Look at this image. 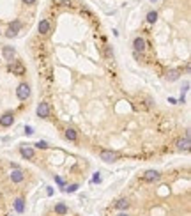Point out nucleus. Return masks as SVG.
<instances>
[{
  "mask_svg": "<svg viewBox=\"0 0 191 216\" xmlns=\"http://www.w3.org/2000/svg\"><path fill=\"white\" fill-rule=\"evenodd\" d=\"M133 48H135V52H143L145 50V39L143 37H136L135 43H133Z\"/></svg>",
  "mask_w": 191,
  "mask_h": 216,
  "instance_id": "11",
  "label": "nucleus"
},
{
  "mask_svg": "<svg viewBox=\"0 0 191 216\" xmlns=\"http://www.w3.org/2000/svg\"><path fill=\"white\" fill-rule=\"evenodd\" d=\"M99 156H101V159L106 161V163H111V161L117 159V153H113V151H101Z\"/></svg>",
  "mask_w": 191,
  "mask_h": 216,
  "instance_id": "4",
  "label": "nucleus"
},
{
  "mask_svg": "<svg viewBox=\"0 0 191 216\" xmlns=\"http://www.w3.org/2000/svg\"><path fill=\"white\" fill-rule=\"evenodd\" d=\"M2 53H4V59H5V60H12V59H14V55H16V52H14V48H12V46H4Z\"/></svg>",
  "mask_w": 191,
  "mask_h": 216,
  "instance_id": "10",
  "label": "nucleus"
},
{
  "mask_svg": "<svg viewBox=\"0 0 191 216\" xmlns=\"http://www.w3.org/2000/svg\"><path fill=\"white\" fill-rule=\"evenodd\" d=\"M11 71L14 74H18V76H21V74H25V67H23V64L20 60H14L11 64Z\"/></svg>",
  "mask_w": 191,
  "mask_h": 216,
  "instance_id": "7",
  "label": "nucleus"
},
{
  "mask_svg": "<svg viewBox=\"0 0 191 216\" xmlns=\"http://www.w3.org/2000/svg\"><path fill=\"white\" fill-rule=\"evenodd\" d=\"M99 181H101V175L96 174V175H94V183H99Z\"/></svg>",
  "mask_w": 191,
  "mask_h": 216,
  "instance_id": "23",
  "label": "nucleus"
},
{
  "mask_svg": "<svg viewBox=\"0 0 191 216\" xmlns=\"http://www.w3.org/2000/svg\"><path fill=\"white\" fill-rule=\"evenodd\" d=\"M25 133H27V135H32V133H34V129H32L30 126H27V128H25Z\"/></svg>",
  "mask_w": 191,
  "mask_h": 216,
  "instance_id": "22",
  "label": "nucleus"
},
{
  "mask_svg": "<svg viewBox=\"0 0 191 216\" xmlns=\"http://www.w3.org/2000/svg\"><path fill=\"white\" fill-rule=\"evenodd\" d=\"M14 209H16L18 213H23V211H25V200H23V198H16V200H14Z\"/></svg>",
  "mask_w": 191,
  "mask_h": 216,
  "instance_id": "16",
  "label": "nucleus"
},
{
  "mask_svg": "<svg viewBox=\"0 0 191 216\" xmlns=\"http://www.w3.org/2000/svg\"><path fill=\"white\" fill-rule=\"evenodd\" d=\"M55 181H57V183H59V184H64V181H62V179H60V177H55Z\"/></svg>",
  "mask_w": 191,
  "mask_h": 216,
  "instance_id": "24",
  "label": "nucleus"
},
{
  "mask_svg": "<svg viewBox=\"0 0 191 216\" xmlns=\"http://www.w3.org/2000/svg\"><path fill=\"white\" fill-rule=\"evenodd\" d=\"M16 96H18V99H21V101L29 99V96H30V87H29L27 83H20L18 89H16Z\"/></svg>",
  "mask_w": 191,
  "mask_h": 216,
  "instance_id": "1",
  "label": "nucleus"
},
{
  "mask_svg": "<svg viewBox=\"0 0 191 216\" xmlns=\"http://www.w3.org/2000/svg\"><path fill=\"white\" fill-rule=\"evenodd\" d=\"M152 2H156V0H152Z\"/></svg>",
  "mask_w": 191,
  "mask_h": 216,
  "instance_id": "27",
  "label": "nucleus"
},
{
  "mask_svg": "<svg viewBox=\"0 0 191 216\" xmlns=\"http://www.w3.org/2000/svg\"><path fill=\"white\" fill-rule=\"evenodd\" d=\"M20 29H21V23H20V21H18V20L12 21L9 27H7V30H5V36H7V37H16V36H18V32H20Z\"/></svg>",
  "mask_w": 191,
  "mask_h": 216,
  "instance_id": "2",
  "label": "nucleus"
},
{
  "mask_svg": "<svg viewBox=\"0 0 191 216\" xmlns=\"http://www.w3.org/2000/svg\"><path fill=\"white\" fill-rule=\"evenodd\" d=\"M55 213H59V214H66V213H67V207L64 206V204H57V206H55Z\"/></svg>",
  "mask_w": 191,
  "mask_h": 216,
  "instance_id": "19",
  "label": "nucleus"
},
{
  "mask_svg": "<svg viewBox=\"0 0 191 216\" xmlns=\"http://www.w3.org/2000/svg\"><path fill=\"white\" fill-rule=\"evenodd\" d=\"M39 32L43 34V36H46V34H50V21L48 20H41L39 21Z\"/></svg>",
  "mask_w": 191,
  "mask_h": 216,
  "instance_id": "12",
  "label": "nucleus"
},
{
  "mask_svg": "<svg viewBox=\"0 0 191 216\" xmlns=\"http://www.w3.org/2000/svg\"><path fill=\"white\" fill-rule=\"evenodd\" d=\"M20 153H21L23 158H29V159L34 158V149H32V147H25V145H23V147L20 149Z\"/></svg>",
  "mask_w": 191,
  "mask_h": 216,
  "instance_id": "13",
  "label": "nucleus"
},
{
  "mask_svg": "<svg viewBox=\"0 0 191 216\" xmlns=\"http://www.w3.org/2000/svg\"><path fill=\"white\" fill-rule=\"evenodd\" d=\"M177 149H181V151H189L191 149V142H189V135H186L184 138H179L177 140Z\"/></svg>",
  "mask_w": 191,
  "mask_h": 216,
  "instance_id": "3",
  "label": "nucleus"
},
{
  "mask_svg": "<svg viewBox=\"0 0 191 216\" xmlns=\"http://www.w3.org/2000/svg\"><path fill=\"white\" fill-rule=\"evenodd\" d=\"M66 138H67V140H71V142H74V140L78 138L76 129H74V128H67V129H66Z\"/></svg>",
  "mask_w": 191,
  "mask_h": 216,
  "instance_id": "15",
  "label": "nucleus"
},
{
  "mask_svg": "<svg viewBox=\"0 0 191 216\" xmlns=\"http://www.w3.org/2000/svg\"><path fill=\"white\" fill-rule=\"evenodd\" d=\"M23 177H25L23 170H20V168H12V172H11V179H12V183H21Z\"/></svg>",
  "mask_w": 191,
  "mask_h": 216,
  "instance_id": "8",
  "label": "nucleus"
},
{
  "mask_svg": "<svg viewBox=\"0 0 191 216\" xmlns=\"http://www.w3.org/2000/svg\"><path fill=\"white\" fill-rule=\"evenodd\" d=\"M67 193H74L76 190H78V184H71V186H67V188H64Z\"/></svg>",
  "mask_w": 191,
  "mask_h": 216,
  "instance_id": "20",
  "label": "nucleus"
},
{
  "mask_svg": "<svg viewBox=\"0 0 191 216\" xmlns=\"http://www.w3.org/2000/svg\"><path fill=\"white\" fill-rule=\"evenodd\" d=\"M115 207H117V209H128V207H129V202H128L126 198H121V200L115 204Z\"/></svg>",
  "mask_w": 191,
  "mask_h": 216,
  "instance_id": "17",
  "label": "nucleus"
},
{
  "mask_svg": "<svg viewBox=\"0 0 191 216\" xmlns=\"http://www.w3.org/2000/svg\"><path fill=\"white\" fill-rule=\"evenodd\" d=\"M119 216H128V214H124V213H121V214H119Z\"/></svg>",
  "mask_w": 191,
  "mask_h": 216,
  "instance_id": "26",
  "label": "nucleus"
},
{
  "mask_svg": "<svg viewBox=\"0 0 191 216\" xmlns=\"http://www.w3.org/2000/svg\"><path fill=\"white\" fill-rule=\"evenodd\" d=\"M37 115H39L41 119H48V115H50V106H48V103H39V106H37Z\"/></svg>",
  "mask_w": 191,
  "mask_h": 216,
  "instance_id": "5",
  "label": "nucleus"
},
{
  "mask_svg": "<svg viewBox=\"0 0 191 216\" xmlns=\"http://www.w3.org/2000/svg\"><path fill=\"white\" fill-rule=\"evenodd\" d=\"M23 2H25V4H30V5L32 4H36V0H23Z\"/></svg>",
  "mask_w": 191,
  "mask_h": 216,
  "instance_id": "25",
  "label": "nucleus"
},
{
  "mask_svg": "<svg viewBox=\"0 0 191 216\" xmlns=\"http://www.w3.org/2000/svg\"><path fill=\"white\" fill-rule=\"evenodd\" d=\"M36 147H37V149H48V144H46L44 140H39V142L36 144Z\"/></svg>",
  "mask_w": 191,
  "mask_h": 216,
  "instance_id": "21",
  "label": "nucleus"
},
{
  "mask_svg": "<svg viewBox=\"0 0 191 216\" xmlns=\"http://www.w3.org/2000/svg\"><path fill=\"white\" fill-rule=\"evenodd\" d=\"M179 76H181V71H179V69H172V71L166 73V80H168V82H175Z\"/></svg>",
  "mask_w": 191,
  "mask_h": 216,
  "instance_id": "14",
  "label": "nucleus"
},
{
  "mask_svg": "<svg viewBox=\"0 0 191 216\" xmlns=\"http://www.w3.org/2000/svg\"><path fill=\"white\" fill-rule=\"evenodd\" d=\"M12 122H14V115H12V113H4V115L0 117V126H4V128L12 126Z\"/></svg>",
  "mask_w": 191,
  "mask_h": 216,
  "instance_id": "6",
  "label": "nucleus"
},
{
  "mask_svg": "<svg viewBox=\"0 0 191 216\" xmlns=\"http://www.w3.org/2000/svg\"><path fill=\"white\" fill-rule=\"evenodd\" d=\"M156 20H158V12H156V11H151V12L147 14V21H149V23H156Z\"/></svg>",
  "mask_w": 191,
  "mask_h": 216,
  "instance_id": "18",
  "label": "nucleus"
},
{
  "mask_svg": "<svg viewBox=\"0 0 191 216\" xmlns=\"http://www.w3.org/2000/svg\"><path fill=\"white\" fill-rule=\"evenodd\" d=\"M143 179L145 181H149V183H154V181H158L159 179V172H156V170H147L145 175H143Z\"/></svg>",
  "mask_w": 191,
  "mask_h": 216,
  "instance_id": "9",
  "label": "nucleus"
}]
</instances>
